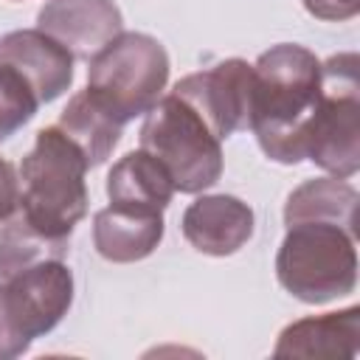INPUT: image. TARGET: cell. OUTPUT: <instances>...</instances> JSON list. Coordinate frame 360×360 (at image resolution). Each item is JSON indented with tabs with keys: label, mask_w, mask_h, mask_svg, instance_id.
I'll return each instance as SVG.
<instances>
[{
	"label": "cell",
	"mask_w": 360,
	"mask_h": 360,
	"mask_svg": "<svg viewBox=\"0 0 360 360\" xmlns=\"http://www.w3.org/2000/svg\"><path fill=\"white\" fill-rule=\"evenodd\" d=\"M0 65L14 68L31 84L39 104L59 98L73 84V53L39 28L0 37Z\"/></svg>",
	"instance_id": "cell-10"
},
{
	"label": "cell",
	"mask_w": 360,
	"mask_h": 360,
	"mask_svg": "<svg viewBox=\"0 0 360 360\" xmlns=\"http://www.w3.org/2000/svg\"><path fill=\"white\" fill-rule=\"evenodd\" d=\"M141 149L172 174L174 191L200 194L222 177V141L174 93L160 96L141 127Z\"/></svg>",
	"instance_id": "cell-6"
},
{
	"label": "cell",
	"mask_w": 360,
	"mask_h": 360,
	"mask_svg": "<svg viewBox=\"0 0 360 360\" xmlns=\"http://www.w3.org/2000/svg\"><path fill=\"white\" fill-rule=\"evenodd\" d=\"M39 110V98L31 84L8 65H0V141L22 129Z\"/></svg>",
	"instance_id": "cell-18"
},
{
	"label": "cell",
	"mask_w": 360,
	"mask_h": 360,
	"mask_svg": "<svg viewBox=\"0 0 360 360\" xmlns=\"http://www.w3.org/2000/svg\"><path fill=\"white\" fill-rule=\"evenodd\" d=\"M169 82L166 48L138 31H121L87 68V93L121 124L146 115Z\"/></svg>",
	"instance_id": "cell-5"
},
{
	"label": "cell",
	"mask_w": 360,
	"mask_h": 360,
	"mask_svg": "<svg viewBox=\"0 0 360 360\" xmlns=\"http://www.w3.org/2000/svg\"><path fill=\"white\" fill-rule=\"evenodd\" d=\"M250 65L245 59H225L208 70L183 76L172 93L197 110L211 132L225 141L228 135L250 127Z\"/></svg>",
	"instance_id": "cell-7"
},
{
	"label": "cell",
	"mask_w": 360,
	"mask_h": 360,
	"mask_svg": "<svg viewBox=\"0 0 360 360\" xmlns=\"http://www.w3.org/2000/svg\"><path fill=\"white\" fill-rule=\"evenodd\" d=\"M304 160L335 177H354L360 169V59L335 53L321 62V98L304 129Z\"/></svg>",
	"instance_id": "cell-4"
},
{
	"label": "cell",
	"mask_w": 360,
	"mask_h": 360,
	"mask_svg": "<svg viewBox=\"0 0 360 360\" xmlns=\"http://www.w3.org/2000/svg\"><path fill=\"white\" fill-rule=\"evenodd\" d=\"M56 127L82 149L90 169L101 166L110 158V152L118 146L121 129H124V124L115 115H110L87 90L76 93L68 101Z\"/></svg>",
	"instance_id": "cell-15"
},
{
	"label": "cell",
	"mask_w": 360,
	"mask_h": 360,
	"mask_svg": "<svg viewBox=\"0 0 360 360\" xmlns=\"http://www.w3.org/2000/svg\"><path fill=\"white\" fill-rule=\"evenodd\" d=\"M278 284L304 304H326L357 287L354 228L326 219L287 225L276 253Z\"/></svg>",
	"instance_id": "cell-3"
},
{
	"label": "cell",
	"mask_w": 360,
	"mask_h": 360,
	"mask_svg": "<svg viewBox=\"0 0 360 360\" xmlns=\"http://www.w3.org/2000/svg\"><path fill=\"white\" fill-rule=\"evenodd\" d=\"M250 127L262 152L284 166L304 160V129L321 98V59L295 42L264 51L253 65Z\"/></svg>",
	"instance_id": "cell-1"
},
{
	"label": "cell",
	"mask_w": 360,
	"mask_h": 360,
	"mask_svg": "<svg viewBox=\"0 0 360 360\" xmlns=\"http://www.w3.org/2000/svg\"><path fill=\"white\" fill-rule=\"evenodd\" d=\"M65 253L68 245L42 236L17 211L0 228V278H8L45 259H62Z\"/></svg>",
	"instance_id": "cell-17"
},
{
	"label": "cell",
	"mask_w": 360,
	"mask_h": 360,
	"mask_svg": "<svg viewBox=\"0 0 360 360\" xmlns=\"http://www.w3.org/2000/svg\"><path fill=\"white\" fill-rule=\"evenodd\" d=\"M37 28L65 45L73 59H93L124 31V17L112 0H48Z\"/></svg>",
	"instance_id": "cell-9"
},
{
	"label": "cell",
	"mask_w": 360,
	"mask_h": 360,
	"mask_svg": "<svg viewBox=\"0 0 360 360\" xmlns=\"http://www.w3.org/2000/svg\"><path fill=\"white\" fill-rule=\"evenodd\" d=\"M186 242L205 256H231L253 236V208L233 194L197 197L180 219Z\"/></svg>",
	"instance_id": "cell-11"
},
{
	"label": "cell",
	"mask_w": 360,
	"mask_h": 360,
	"mask_svg": "<svg viewBox=\"0 0 360 360\" xmlns=\"http://www.w3.org/2000/svg\"><path fill=\"white\" fill-rule=\"evenodd\" d=\"M28 340L17 332L14 321H11V312H8V304H6V292H3V281H0V360H14L20 354L28 352Z\"/></svg>",
	"instance_id": "cell-19"
},
{
	"label": "cell",
	"mask_w": 360,
	"mask_h": 360,
	"mask_svg": "<svg viewBox=\"0 0 360 360\" xmlns=\"http://www.w3.org/2000/svg\"><path fill=\"white\" fill-rule=\"evenodd\" d=\"M20 202V174L14 172V166L0 158V222H6Z\"/></svg>",
	"instance_id": "cell-21"
},
{
	"label": "cell",
	"mask_w": 360,
	"mask_h": 360,
	"mask_svg": "<svg viewBox=\"0 0 360 360\" xmlns=\"http://www.w3.org/2000/svg\"><path fill=\"white\" fill-rule=\"evenodd\" d=\"M3 292L17 332L34 343L68 315L73 304V273L62 259H45L3 278Z\"/></svg>",
	"instance_id": "cell-8"
},
{
	"label": "cell",
	"mask_w": 360,
	"mask_h": 360,
	"mask_svg": "<svg viewBox=\"0 0 360 360\" xmlns=\"http://www.w3.org/2000/svg\"><path fill=\"white\" fill-rule=\"evenodd\" d=\"M304 8L326 22H340L352 20L360 11V0H304Z\"/></svg>",
	"instance_id": "cell-20"
},
{
	"label": "cell",
	"mask_w": 360,
	"mask_h": 360,
	"mask_svg": "<svg viewBox=\"0 0 360 360\" xmlns=\"http://www.w3.org/2000/svg\"><path fill=\"white\" fill-rule=\"evenodd\" d=\"M163 214L160 211H135L107 205L93 217V245L101 259L129 264L146 259L163 239Z\"/></svg>",
	"instance_id": "cell-13"
},
{
	"label": "cell",
	"mask_w": 360,
	"mask_h": 360,
	"mask_svg": "<svg viewBox=\"0 0 360 360\" xmlns=\"http://www.w3.org/2000/svg\"><path fill=\"white\" fill-rule=\"evenodd\" d=\"M107 197L110 205L135 208V211H160L174 197V183L166 166L149 155L146 149L127 152L118 163H112L107 174Z\"/></svg>",
	"instance_id": "cell-14"
},
{
	"label": "cell",
	"mask_w": 360,
	"mask_h": 360,
	"mask_svg": "<svg viewBox=\"0 0 360 360\" xmlns=\"http://www.w3.org/2000/svg\"><path fill=\"white\" fill-rule=\"evenodd\" d=\"M360 352V307L309 315L281 329L276 357H357Z\"/></svg>",
	"instance_id": "cell-12"
},
{
	"label": "cell",
	"mask_w": 360,
	"mask_h": 360,
	"mask_svg": "<svg viewBox=\"0 0 360 360\" xmlns=\"http://www.w3.org/2000/svg\"><path fill=\"white\" fill-rule=\"evenodd\" d=\"M87 169L82 149L56 124L39 129L20 163L17 214L42 236L68 245L76 225L87 217Z\"/></svg>",
	"instance_id": "cell-2"
},
{
	"label": "cell",
	"mask_w": 360,
	"mask_h": 360,
	"mask_svg": "<svg viewBox=\"0 0 360 360\" xmlns=\"http://www.w3.org/2000/svg\"><path fill=\"white\" fill-rule=\"evenodd\" d=\"M360 194L357 188L343 177H315L292 188V194L284 202V225L304 222V219H326L354 228Z\"/></svg>",
	"instance_id": "cell-16"
}]
</instances>
